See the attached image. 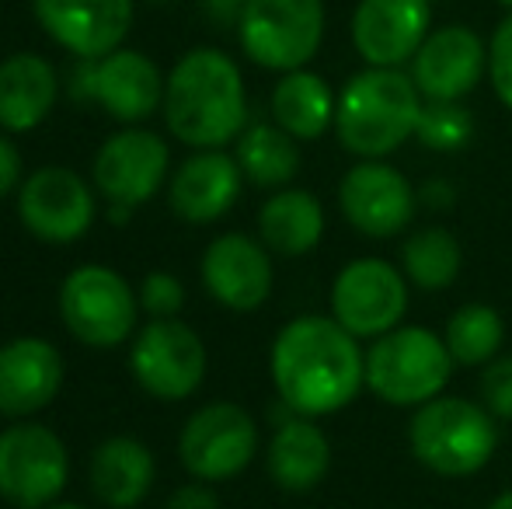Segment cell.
<instances>
[{"label":"cell","instance_id":"obj_1","mask_svg":"<svg viewBox=\"0 0 512 509\" xmlns=\"http://www.w3.org/2000/svg\"><path fill=\"white\" fill-rule=\"evenodd\" d=\"M269 367L279 401L304 419L338 412L366 384L359 339L321 314H304L276 335Z\"/></svg>","mask_w":512,"mask_h":509},{"label":"cell","instance_id":"obj_2","mask_svg":"<svg viewBox=\"0 0 512 509\" xmlns=\"http://www.w3.org/2000/svg\"><path fill=\"white\" fill-rule=\"evenodd\" d=\"M164 119L182 143L220 150L248 123V98L237 63L220 49H192L164 81Z\"/></svg>","mask_w":512,"mask_h":509},{"label":"cell","instance_id":"obj_3","mask_svg":"<svg viewBox=\"0 0 512 509\" xmlns=\"http://www.w3.org/2000/svg\"><path fill=\"white\" fill-rule=\"evenodd\" d=\"M422 116V91L398 67H370L338 95L335 133L342 147L366 161L394 154L411 140Z\"/></svg>","mask_w":512,"mask_h":509},{"label":"cell","instance_id":"obj_4","mask_svg":"<svg viewBox=\"0 0 512 509\" xmlns=\"http://www.w3.org/2000/svg\"><path fill=\"white\" fill-rule=\"evenodd\" d=\"M408 440L418 464H425L436 475L464 478L492 461L495 447H499V429H495V415L485 405L439 394V398L418 405Z\"/></svg>","mask_w":512,"mask_h":509},{"label":"cell","instance_id":"obj_5","mask_svg":"<svg viewBox=\"0 0 512 509\" xmlns=\"http://www.w3.org/2000/svg\"><path fill=\"white\" fill-rule=\"evenodd\" d=\"M453 356L436 332L394 328L380 335L366 353V387L380 401L398 408H418L439 398L450 384Z\"/></svg>","mask_w":512,"mask_h":509},{"label":"cell","instance_id":"obj_6","mask_svg":"<svg viewBox=\"0 0 512 509\" xmlns=\"http://www.w3.org/2000/svg\"><path fill=\"white\" fill-rule=\"evenodd\" d=\"M237 35L248 53L265 70H304L324 39L321 0H248L237 21Z\"/></svg>","mask_w":512,"mask_h":509},{"label":"cell","instance_id":"obj_7","mask_svg":"<svg viewBox=\"0 0 512 509\" xmlns=\"http://www.w3.org/2000/svg\"><path fill=\"white\" fill-rule=\"evenodd\" d=\"M133 286L105 265H81L60 286V314L67 332L91 349H115L133 335Z\"/></svg>","mask_w":512,"mask_h":509},{"label":"cell","instance_id":"obj_8","mask_svg":"<svg viewBox=\"0 0 512 509\" xmlns=\"http://www.w3.org/2000/svg\"><path fill=\"white\" fill-rule=\"evenodd\" d=\"M70 478L63 440L39 422H18L0 433V496L18 509H46Z\"/></svg>","mask_w":512,"mask_h":509},{"label":"cell","instance_id":"obj_9","mask_svg":"<svg viewBox=\"0 0 512 509\" xmlns=\"http://www.w3.org/2000/svg\"><path fill=\"white\" fill-rule=\"evenodd\" d=\"M408 311V283L398 265L384 258H356L335 276L331 318L356 339H380L394 332Z\"/></svg>","mask_w":512,"mask_h":509},{"label":"cell","instance_id":"obj_10","mask_svg":"<svg viewBox=\"0 0 512 509\" xmlns=\"http://www.w3.org/2000/svg\"><path fill=\"white\" fill-rule=\"evenodd\" d=\"M258 450V426L234 401H213L185 422L178 457L199 482H227L241 475Z\"/></svg>","mask_w":512,"mask_h":509},{"label":"cell","instance_id":"obj_11","mask_svg":"<svg viewBox=\"0 0 512 509\" xmlns=\"http://www.w3.org/2000/svg\"><path fill=\"white\" fill-rule=\"evenodd\" d=\"M129 370L147 394L161 401H182L203 384L206 346L185 321L154 318L136 335Z\"/></svg>","mask_w":512,"mask_h":509},{"label":"cell","instance_id":"obj_12","mask_svg":"<svg viewBox=\"0 0 512 509\" xmlns=\"http://www.w3.org/2000/svg\"><path fill=\"white\" fill-rule=\"evenodd\" d=\"M18 217L39 241L70 245L95 224V196L70 168H39L18 192Z\"/></svg>","mask_w":512,"mask_h":509},{"label":"cell","instance_id":"obj_13","mask_svg":"<svg viewBox=\"0 0 512 509\" xmlns=\"http://www.w3.org/2000/svg\"><path fill=\"white\" fill-rule=\"evenodd\" d=\"M168 143L150 129H122L108 136L95 157V185L115 206H143L168 178Z\"/></svg>","mask_w":512,"mask_h":509},{"label":"cell","instance_id":"obj_14","mask_svg":"<svg viewBox=\"0 0 512 509\" xmlns=\"http://www.w3.org/2000/svg\"><path fill=\"white\" fill-rule=\"evenodd\" d=\"M488 70V49L481 35L467 25H446L429 32L415 56H411V81L425 102H460L478 88Z\"/></svg>","mask_w":512,"mask_h":509},{"label":"cell","instance_id":"obj_15","mask_svg":"<svg viewBox=\"0 0 512 509\" xmlns=\"http://www.w3.org/2000/svg\"><path fill=\"white\" fill-rule=\"evenodd\" d=\"M342 213L366 238H391L415 217V192L398 168L384 161H363L338 185Z\"/></svg>","mask_w":512,"mask_h":509},{"label":"cell","instance_id":"obj_16","mask_svg":"<svg viewBox=\"0 0 512 509\" xmlns=\"http://www.w3.org/2000/svg\"><path fill=\"white\" fill-rule=\"evenodd\" d=\"M432 25V0H359L352 46L370 67H401L422 49Z\"/></svg>","mask_w":512,"mask_h":509},{"label":"cell","instance_id":"obj_17","mask_svg":"<svg viewBox=\"0 0 512 509\" xmlns=\"http://www.w3.org/2000/svg\"><path fill=\"white\" fill-rule=\"evenodd\" d=\"M35 18L81 60L115 53L133 25V0H35Z\"/></svg>","mask_w":512,"mask_h":509},{"label":"cell","instance_id":"obj_18","mask_svg":"<svg viewBox=\"0 0 512 509\" xmlns=\"http://www.w3.org/2000/svg\"><path fill=\"white\" fill-rule=\"evenodd\" d=\"M203 283L230 311H255L272 293L269 252L248 234H220L203 255Z\"/></svg>","mask_w":512,"mask_h":509},{"label":"cell","instance_id":"obj_19","mask_svg":"<svg viewBox=\"0 0 512 509\" xmlns=\"http://www.w3.org/2000/svg\"><path fill=\"white\" fill-rule=\"evenodd\" d=\"M63 384V356L46 339H14L0 346V415L25 419L56 398Z\"/></svg>","mask_w":512,"mask_h":509},{"label":"cell","instance_id":"obj_20","mask_svg":"<svg viewBox=\"0 0 512 509\" xmlns=\"http://www.w3.org/2000/svg\"><path fill=\"white\" fill-rule=\"evenodd\" d=\"M244 171L237 157L223 150L192 154L171 178V210L189 224H213L241 196Z\"/></svg>","mask_w":512,"mask_h":509},{"label":"cell","instance_id":"obj_21","mask_svg":"<svg viewBox=\"0 0 512 509\" xmlns=\"http://www.w3.org/2000/svg\"><path fill=\"white\" fill-rule=\"evenodd\" d=\"M95 102L105 105L108 116L122 119V123L150 119L164 105L161 70L150 56L136 53V49H115L98 60Z\"/></svg>","mask_w":512,"mask_h":509},{"label":"cell","instance_id":"obj_22","mask_svg":"<svg viewBox=\"0 0 512 509\" xmlns=\"http://www.w3.org/2000/svg\"><path fill=\"white\" fill-rule=\"evenodd\" d=\"M56 70L35 53L7 56L0 63V126L7 133H28L53 112Z\"/></svg>","mask_w":512,"mask_h":509},{"label":"cell","instance_id":"obj_23","mask_svg":"<svg viewBox=\"0 0 512 509\" xmlns=\"http://www.w3.org/2000/svg\"><path fill=\"white\" fill-rule=\"evenodd\" d=\"M154 485V454L133 436H112L91 454V489L112 509H133Z\"/></svg>","mask_w":512,"mask_h":509},{"label":"cell","instance_id":"obj_24","mask_svg":"<svg viewBox=\"0 0 512 509\" xmlns=\"http://www.w3.org/2000/svg\"><path fill=\"white\" fill-rule=\"evenodd\" d=\"M331 468V443L310 419H290L269 443V475L283 492H310Z\"/></svg>","mask_w":512,"mask_h":509},{"label":"cell","instance_id":"obj_25","mask_svg":"<svg viewBox=\"0 0 512 509\" xmlns=\"http://www.w3.org/2000/svg\"><path fill=\"white\" fill-rule=\"evenodd\" d=\"M338 98L328 81L310 70H290L272 91V119L293 140H317L324 129L335 126Z\"/></svg>","mask_w":512,"mask_h":509},{"label":"cell","instance_id":"obj_26","mask_svg":"<svg viewBox=\"0 0 512 509\" xmlns=\"http://www.w3.org/2000/svg\"><path fill=\"white\" fill-rule=\"evenodd\" d=\"M262 245L279 255H307L324 234V210L304 189H283L258 213Z\"/></svg>","mask_w":512,"mask_h":509},{"label":"cell","instance_id":"obj_27","mask_svg":"<svg viewBox=\"0 0 512 509\" xmlns=\"http://www.w3.org/2000/svg\"><path fill=\"white\" fill-rule=\"evenodd\" d=\"M237 164L258 189H279L300 171L297 140L276 123H255L237 136Z\"/></svg>","mask_w":512,"mask_h":509},{"label":"cell","instance_id":"obj_28","mask_svg":"<svg viewBox=\"0 0 512 509\" xmlns=\"http://www.w3.org/2000/svg\"><path fill=\"white\" fill-rule=\"evenodd\" d=\"M446 349H450L453 363L460 367H485L499 356L502 342H506V325L502 314L488 304H467L446 321L443 335Z\"/></svg>","mask_w":512,"mask_h":509},{"label":"cell","instance_id":"obj_29","mask_svg":"<svg viewBox=\"0 0 512 509\" xmlns=\"http://www.w3.org/2000/svg\"><path fill=\"white\" fill-rule=\"evenodd\" d=\"M401 265L418 290H446L460 276V245L446 227H425L405 241Z\"/></svg>","mask_w":512,"mask_h":509},{"label":"cell","instance_id":"obj_30","mask_svg":"<svg viewBox=\"0 0 512 509\" xmlns=\"http://www.w3.org/2000/svg\"><path fill=\"white\" fill-rule=\"evenodd\" d=\"M415 136L429 150L439 154H453V150H464L474 136V116L460 102H425L422 116H418Z\"/></svg>","mask_w":512,"mask_h":509},{"label":"cell","instance_id":"obj_31","mask_svg":"<svg viewBox=\"0 0 512 509\" xmlns=\"http://www.w3.org/2000/svg\"><path fill=\"white\" fill-rule=\"evenodd\" d=\"M140 304L150 318H178L185 307V286L171 272H150L140 283Z\"/></svg>","mask_w":512,"mask_h":509},{"label":"cell","instance_id":"obj_32","mask_svg":"<svg viewBox=\"0 0 512 509\" xmlns=\"http://www.w3.org/2000/svg\"><path fill=\"white\" fill-rule=\"evenodd\" d=\"M488 77L499 95V102L512 109V14L495 28L492 46H488Z\"/></svg>","mask_w":512,"mask_h":509},{"label":"cell","instance_id":"obj_33","mask_svg":"<svg viewBox=\"0 0 512 509\" xmlns=\"http://www.w3.org/2000/svg\"><path fill=\"white\" fill-rule=\"evenodd\" d=\"M481 405L495 419H512V356L492 360L481 374Z\"/></svg>","mask_w":512,"mask_h":509},{"label":"cell","instance_id":"obj_34","mask_svg":"<svg viewBox=\"0 0 512 509\" xmlns=\"http://www.w3.org/2000/svg\"><path fill=\"white\" fill-rule=\"evenodd\" d=\"M21 182V154L7 136H0V199L14 192Z\"/></svg>","mask_w":512,"mask_h":509},{"label":"cell","instance_id":"obj_35","mask_svg":"<svg viewBox=\"0 0 512 509\" xmlns=\"http://www.w3.org/2000/svg\"><path fill=\"white\" fill-rule=\"evenodd\" d=\"M168 509H220V499H216V492L206 489V485H182V489L168 499Z\"/></svg>","mask_w":512,"mask_h":509},{"label":"cell","instance_id":"obj_36","mask_svg":"<svg viewBox=\"0 0 512 509\" xmlns=\"http://www.w3.org/2000/svg\"><path fill=\"white\" fill-rule=\"evenodd\" d=\"M244 4H248V0H203L206 14L213 21H220V25H237L244 14Z\"/></svg>","mask_w":512,"mask_h":509},{"label":"cell","instance_id":"obj_37","mask_svg":"<svg viewBox=\"0 0 512 509\" xmlns=\"http://www.w3.org/2000/svg\"><path fill=\"white\" fill-rule=\"evenodd\" d=\"M488 509H512V489H509V492H502V496L495 499V503L488 506Z\"/></svg>","mask_w":512,"mask_h":509},{"label":"cell","instance_id":"obj_38","mask_svg":"<svg viewBox=\"0 0 512 509\" xmlns=\"http://www.w3.org/2000/svg\"><path fill=\"white\" fill-rule=\"evenodd\" d=\"M46 509H84V506H77V503H49Z\"/></svg>","mask_w":512,"mask_h":509},{"label":"cell","instance_id":"obj_39","mask_svg":"<svg viewBox=\"0 0 512 509\" xmlns=\"http://www.w3.org/2000/svg\"><path fill=\"white\" fill-rule=\"evenodd\" d=\"M499 4H502V7H509V11H512V0H499Z\"/></svg>","mask_w":512,"mask_h":509}]
</instances>
